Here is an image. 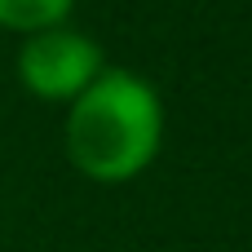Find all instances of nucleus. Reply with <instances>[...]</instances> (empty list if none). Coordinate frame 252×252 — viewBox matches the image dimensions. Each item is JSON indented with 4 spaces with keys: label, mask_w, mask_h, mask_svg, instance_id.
Instances as JSON below:
<instances>
[{
    "label": "nucleus",
    "mask_w": 252,
    "mask_h": 252,
    "mask_svg": "<svg viewBox=\"0 0 252 252\" xmlns=\"http://www.w3.org/2000/svg\"><path fill=\"white\" fill-rule=\"evenodd\" d=\"M164 146L159 93L124 66H106L66 111V159L102 186L133 182Z\"/></svg>",
    "instance_id": "1"
},
{
    "label": "nucleus",
    "mask_w": 252,
    "mask_h": 252,
    "mask_svg": "<svg viewBox=\"0 0 252 252\" xmlns=\"http://www.w3.org/2000/svg\"><path fill=\"white\" fill-rule=\"evenodd\" d=\"M18 80L31 97L40 102H71L80 97L102 71H106V58H102V44L66 22L58 27H44V31H31L18 49Z\"/></svg>",
    "instance_id": "2"
},
{
    "label": "nucleus",
    "mask_w": 252,
    "mask_h": 252,
    "mask_svg": "<svg viewBox=\"0 0 252 252\" xmlns=\"http://www.w3.org/2000/svg\"><path fill=\"white\" fill-rule=\"evenodd\" d=\"M71 9H75V0H0V27L18 31V35H31V31L66 22Z\"/></svg>",
    "instance_id": "3"
}]
</instances>
